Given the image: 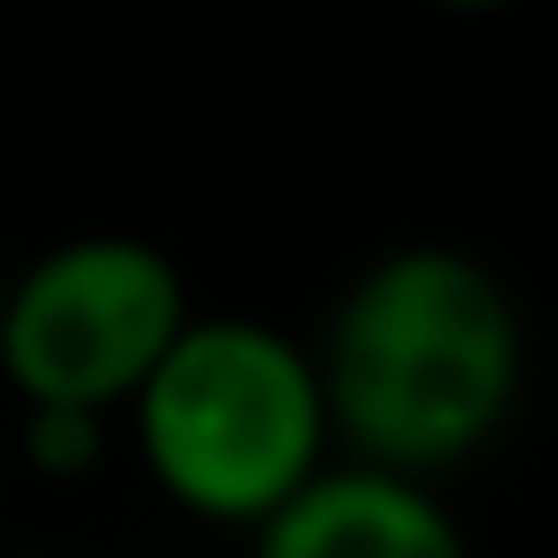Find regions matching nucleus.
<instances>
[{
    "label": "nucleus",
    "instance_id": "5",
    "mask_svg": "<svg viewBox=\"0 0 558 558\" xmlns=\"http://www.w3.org/2000/svg\"><path fill=\"white\" fill-rule=\"evenodd\" d=\"M99 452H107L99 411H25V460L41 476H90Z\"/></svg>",
    "mask_w": 558,
    "mask_h": 558
},
{
    "label": "nucleus",
    "instance_id": "2",
    "mask_svg": "<svg viewBox=\"0 0 558 558\" xmlns=\"http://www.w3.org/2000/svg\"><path fill=\"white\" fill-rule=\"evenodd\" d=\"M132 411L148 476L206 525H263L329 469L320 369L271 320H190Z\"/></svg>",
    "mask_w": 558,
    "mask_h": 558
},
{
    "label": "nucleus",
    "instance_id": "4",
    "mask_svg": "<svg viewBox=\"0 0 558 558\" xmlns=\"http://www.w3.org/2000/svg\"><path fill=\"white\" fill-rule=\"evenodd\" d=\"M255 558H469V542L427 485L353 460L279 501L255 525Z\"/></svg>",
    "mask_w": 558,
    "mask_h": 558
},
{
    "label": "nucleus",
    "instance_id": "3",
    "mask_svg": "<svg viewBox=\"0 0 558 558\" xmlns=\"http://www.w3.org/2000/svg\"><path fill=\"white\" fill-rule=\"evenodd\" d=\"M190 279L165 246L90 230L9 279L0 296V369L25 411H116L190 329Z\"/></svg>",
    "mask_w": 558,
    "mask_h": 558
},
{
    "label": "nucleus",
    "instance_id": "7",
    "mask_svg": "<svg viewBox=\"0 0 558 558\" xmlns=\"http://www.w3.org/2000/svg\"><path fill=\"white\" fill-rule=\"evenodd\" d=\"M9 558H58V550H9Z\"/></svg>",
    "mask_w": 558,
    "mask_h": 558
},
{
    "label": "nucleus",
    "instance_id": "6",
    "mask_svg": "<svg viewBox=\"0 0 558 558\" xmlns=\"http://www.w3.org/2000/svg\"><path fill=\"white\" fill-rule=\"evenodd\" d=\"M436 9H452V17H493V9H518V0H436Z\"/></svg>",
    "mask_w": 558,
    "mask_h": 558
},
{
    "label": "nucleus",
    "instance_id": "1",
    "mask_svg": "<svg viewBox=\"0 0 558 558\" xmlns=\"http://www.w3.org/2000/svg\"><path fill=\"white\" fill-rule=\"evenodd\" d=\"M313 369L329 436H345L362 469L427 485L509 427L525 386V320L485 255L418 239L386 246L337 296Z\"/></svg>",
    "mask_w": 558,
    "mask_h": 558
},
{
    "label": "nucleus",
    "instance_id": "8",
    "mask_svg": "<svg viewBox=\"0 0 558 558\" xmlns=\"http://www.w3.org/2000/svg\"><path fill=\"white\" fill-rule=\"evenodd\" d=\"M0 296H9V271H0Z\"/></svg>",
    "mask_w": 558,
    "mask_h": 558
}]
</instances>
